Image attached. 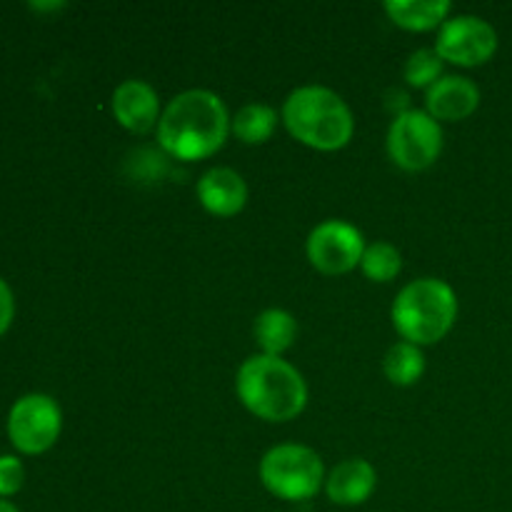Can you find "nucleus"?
Returning <instances> with one entry per match:
<instances>
[{
  "mask_svg": "<svg viewBox=\"0 0 512 512\" xmlns=\"http://www.w3.org/2000/svg\"><path fill=\"white\" fill-rule=\"evenodd\" d=\"M230 115L220 95L185 90L175 95L158 123L160 148L175 160H205L218 153L230 133Z\"/></svg>",
  "mask_w": 512,
  "mask_h": 512,
  "instance_id": "1",
  "label": "nucleus"
},
{
  "mask_svg": "<svg viewBox=\"0 0 512 512\" xmlns=\"http://www.w3.org/2000/svg\"><path fill=\"white\" fill-rule=\"evenodd\" d=\"M235 393L255 418L268 423H288L308 405V385L303 375L283 358L270 355H253L240 365Z\"/></svg>",
  "mask_w": 512,
  "mask_h": 512,
  "instance_id": "2",
  "label": "nucleus"
},
{
  "mask_svg": "<svg viewBox=\"0 0 512 512\" xmlns=\"http://www.w3.org/2000/svg\"><path fill=\"white\" fill-rule=\"evenodd\" d=\"M283 123L298 143L323 153L345 148L355 130L348 103L323 85L293 90L283 105Z\"/></svg>",
  "mask_w": 512,
  "mask_h": 512,
  "instance_id": "3",
  "label": "nucleus"
},
{
  "mask_svg": "<svg viewBox=\"0 0 512 512\" xmlns=\"http://www.w3.org/2000/svg\"><path fill=\"white\" fill-rule=\"evenodd\" d=\"M458 318V295L445 280L420 278L405 285L393 303V325L418 348L443 340Z\"/></svg>",
  "mask_w": 512,
  "mask_h": 512,
  "instance_id": "4",
  "label": "nucleus"
},
{
  "mask_svg": "<svg viewBox=\"0 0 512 512\" xmlns=\"http://www.w3.org/2000/svg\"><path fill=\"white\" fill-rule=\"evenodd\" d=\"M260 480L270 495L288 503H303L325 485L323 460L305 445H278L260 460Z\"/></svg>",
  "mask_w": 512,
  "mask_h": 512,
  "instance_id": "5",
  "label": "nucleus"
},
{
  "mask_svg": "<svg viewBox=\"0 0 512 512\" xmlns=\"http://www.w3.org/2000/svg\"><path fill=\"white\" fill-rule=\"evenodd\" d=\"M443 153V128L428 110H405L388 130V155L408 173L430 168Z\"/></svg>",
  "mask_w": 512,
  "mask_h": 512,
  "instance_id": "6",
  "label": "nucleus"
},
{
  "mask_svg": "<svg viewBox=\"0 0 512 512\" xmlns=\"http://www.w3.org/2000/svg\"><path fill=\"white\" fill-rule=\"evenodd\" d=\"M63 430V413L50 395L30 393L15 400L8 415V438L20 453L40 455L53 448Z\"/></svg>",
  "mask_w": 512,
  "mask_h": 512,
  "instance_id": "7",
  "label": "nucleus"
},
{
  "mask_svg": "<svg viewBox=\"0 0 512 512\" xmlns=\"http://www.w3.org/2000/svg\"><path fill=\"white\" fill-rule=\"evenodd\" d=\"M435 50L445 63L460 68H478L488 63L498 50V33L488 20L478 15H455L443 23L435 40Z\"/></svg>",
  "mask_w": 512,
  "mask_h": 512,
  "instance_id": "8",
  "label": "nucleus"
},
{
  "mask_svg": "<svg viewBox=\"0 0 512 512\" xmlns=\"http://www.w3.org/2000/svg\"><path fill=\"white\" fill-rule=\"evenodd\" d=\"M365 238L355 225L345 220H325L313 233L308 235V253L310 265L323 275H345L355 270L363 260Z\"/></svg>",
  "mask_w": 512,
  "mask_h": 512,
  "instance_id": "9",
  "label": "nucleus"
},
{
  "mask_svg": "<svg viewBox=\"0 0 512 512\" xmlns=\"http://www.w3.org/2000/svg\"><path fill=\"white\" fill-rule=\"evenodd\" d=\"M113 115L130 133H148L160 123L158 93L145 80H125L113 93Z\"/></svg>",
  "mask_w": 512,
  "mask_h": 512,
  "instance_id": "10",
  "label": "nucleus"
},
{
  "mask_svg": "<svg viewBox=\"0 0 512 512\" xmlns=\"http://www.w3.org/2000/svg\"><path fill=\"white\" fill-rule=\"evenodd\" d=\"M480 105V88L465 75H443L433 88L425 93L428 115L445 123H458L470 118Z\"/></svg>",
  "mask_w": 512,
  "mask_h": 512,
  "instance_id": "11",
  "label": "nucleus"
},
{
  "mask_svg": "<svg viewBox=\"0 0 512 512\" xmlns=\"http://www.w3.org/2000/svg\"><path fill=\"white\" fill-rule=\"evenodd\" d=\"M200 205L215 218H233L248 203V185L243 175L230 168H213L198 180Z\"/></svg>",
  "mask_w": 512,
  "mask_h": 512,
  "instance_id": "12",
  "label": "nucleus"
},
{
  "mask_svg": "<svg viewBox=\"0 0 512 512\" xmlns=\"http://www.w3.org/2000/svg\"><path fill=\"white\" fill-rule=\"evenodd\" d=\"M375 485H378V473L373 465L363 458H350L330 470V475L325 478V493H328L330 503L355 508L375 493Z\"/></svg>",
  "mask_w": 512,
  "mask_h": 512,
  "instance_id": "13",
  "label": "nucleus"
},
{
  "mask_svg": "<svg viewBox=\"0 0 512 512\" xmlns=\"http://www.w3.org/2000/svg\"><path fill=\"white\" fill-rule=\"evenodd\" d=\"M453 5L448 0H388L385 13L398 28L413 30V33H428V30L443 28Z\"/></svg>",
  "mask_w": 512,
  "mask_h": 512,
  "instance_id": "14",
  "label": "nucleus"
},
{
  "mask_svg": "<svg viewBox=\"0 0 512 512\" xmlns=\"http://www.w3.org/2000/svg\"><path fill=\"white\" fill-rule=\"evenodd\" d=\"M253 335L260 348V355L280 358L285 350L293 348L295 338H298V323H295V318L288 310L270 308L255 318Z\"/></svg>",
  "mask_w": 512,
  "mask_h": 512,
  "instance_id": "15",
  "label": "nucleus"
},
{
  "mask_svg": "<svg viewBox=\"0 0 512 512\" xmlns=\"http://www.w3.org/2000/svg\"><path fill=\"white\" fill-rule=\"evenodd\" d=\"M275 125H278V113L270 105L248 103L235 113L230 120V130L245 145H260L273 138Z\"/></svg>",
  "mask_w": 512,
  "mask_h": 512,
  "instance_id": "16",
  "label": "nucleus"
},
{
  "mask_svg": "<svg viewBox=\"0 0 512 512\" xmlns=\"http://www.w3.org/2000/svg\"><path fill=\"white\" fill-rule=\"evenodd\" d=\"M385 378L398 388L415 385L425 373V355L418 345L413 343H395L383 358Z\"/></svg>",
  "mask_w": 512,
  "mask_h": 512,
  "instance_id": "17",
  "label": "nucleus"
},
{
  "mask_svg": "<svg viewBox=\"0 0 512 512\" xmlns=\"http://www.w3.org/2000/svg\"><path fill=\"white\" fill-rule=\"evenodd\" d=\"M360 270L368 280L373 283H390V280L398 278V273L403 270V258H400V250L395 245L378 240V243L368 245L360 260Z\"/></svg>",
  "mask_w": 512,
  "mask_h": 512,
  "instance_id": "18",
  "label": "nucleus"
},
{
  "mask_svg": "<svg viewBox=\"0 0 512 512\" xmlns=\"http://www.w3.org/2000/svg\"><path fill=\"white\" fill-rule=\"evenodd\" d=\"M403 75L413 88H433L440 80V75H443V58H440L435 48L415 50L408 58V63H405Z\"/></svg>",
  "mask_w": 512,
  "mask_h": 512,
  "instance_id": "19",
  "label": "nucleus"
},
{
  "mask_svg": "<svg viewBox=\"0 0 512 512\" xmlns=\"http://www.w3.org/2000/svg\"><path fill=\"white\" fill-rule=\"evenodd\" d=\"M25 483V468L13 455H0V498H10Z\"/></svg>",
  "mask_w": 512,
  "mask_h": 512,
  "instance_id": "20",
  "label": "nucleus"
},
{
  "mask_svg": "<svg viewBox=\"0 0 512 512\" xmlns=\"http://www.w3.org/2000/svg\"><path fill=\"white\" fill-rule=\"evenodd\" d=\"M15 315V300H13V290L8 288L3 278H0V335L10 328Z\"/></svg>",
  "mask_w": 512,
  "mask_h": 512,
  "instance_id": "21",
  "label": "nucleus"
},
{
  "mask_svg": "<svg viewBox=\"0 0 512 512\" xmlns=\"http://www.w3.org/2000/svg\"><path fill=\"white\" fill-rule=\"evenodd\" d=\"M0 512H18L13 503H8V500H0Z\"/></svg>",
  "mask_w": 512,
  "mask_h": 512,
  "instance_id": "22",
  "label": "nucleus"
}]
</instances>
